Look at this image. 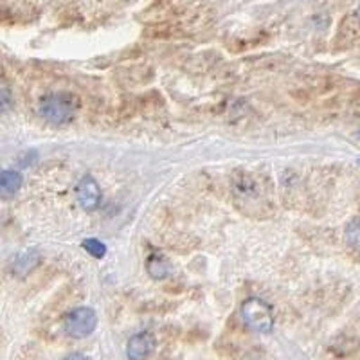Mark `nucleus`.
Masks as SVG:
<instances>
[{
    "instance_id": "f257e3e1",
    "label": "nucleus",
    "mask_w": 360,
    "mask_h": 360,
    "mask_svg": "<svg viewBox=\"0 0 360 360\" xmlns=\"http://www.w3.org/2000/svg\"><path fill=\"white\" fill-rule=\"evenodd\" d=\"M79 101L70 92H53L40 99L38 112L51 124H67L78 114Z\"/></svg>"
},
{
    "instance_id": "f03ea898",
    "label": "nucleus",
    "mask_w": 360,
    "mask_h": 360,
    "mask_svg": "<svg viewBox=\"0 0 360 360\" xmlns=\"http://www.w3.org/2000/svg\"><path fill=\"white\" fill-rule=\"evenodd\" d=\"M240 315L243 324L254 333H270L274 328L272 308L259 297L245 299L240 308Z\"/></svg>"
},
{
    "instance_id": "7ed1b4c3",
    "label": "nucleus",
    "mask_w": 360,
    "mask_h": 360,
    "mask_svg": "<svg viewBox=\"0 0 360 360\" xmlns=\"http://www.w3.org/2000/svg\"><path fill=\"white\" fill-rule=\"evenodd\" d=\"M98 326V315L92 308H74L65 317V333L72 339H85L92 335Z\"/></svg>"
},
{
    "instance_id": "20e7f679",
    "label": "nucleus",
    "mask_w": 360,
    "mask_h": 360,
    "mask_svg": "<svg viewBox=\"0 0 360 360\" xmlns=\"http://www.w3.org/2000/svg\"><path fill=\"white\" fill-rule=\"evenodd\" d=\"M76 197H78L79 205H82L85 211H96V209L101 205V200H103V193L98 184V180L90 175L83 176V179L78 182Z\"/></svg>"
},
{
    "instance_id": "39448f33",
    "label": "nucleus",
    "mask_w": 360,
    "mask_h": 360,
    "mask_svg": "<svg viewBox=\"0 0 360 360\" xmlns=\"http://www.w3.org/2000/svg\"><path fill=\"white\" fill-rule=\"evenodd\" d=\"M155 349V337L150 332L135 333L127 344L128 360H146Z\"/></svg>"
},
{
    "instance_id": "423d86ee",
    "label": "nucleus",
    "mask_w": 360,
    "mask_h": 360,
    "mask_svg": "<svg viewBox=\"0 0 360 360\" xmlns=\"http://www.w3.org/2000/svg\"><path fill=\"white\" fill-rule=\"evenodd\" d=\"M22 188V175L13 169H4L0 172V198L8 200L13 198Z\"/></svg>"
},
{
    "instance_id": "0eeeda50",
    "label": "nucleus",
    "mask_w": 360,
    "mask_h": 360,
    "mask_svg": "<svg viewBox=\"0 0 360 360\" xmlns=\"http://www.w3.org/2000/svg\"><path fill=\"white\" fill-rule=\"evenodd\" d=\"M146 270L153 279H166L169 274V263L162 254H150V258L146 259Z\"/></svg>"
},
{
    "instance_id": "6e6552de",
    "label": "nucleus",
    "mask_w": 360,
    "mask_h": 360,
    "mask_svg": "<svg viewBox=\"0 0 360 360\" xmlns=\"http://www.w3.org/2000/svg\"><path fill=\"white\" fill-rule=\"evenodd\" d=\"M38 262H40L38 254H34V252L20 254V256H17L15 263H13V272H15L17 276L29 274V272H31V270L38 265Z\"/></svg>"
},
{
    "instance_id": "1a4fd4ad",
    "label": "nucleus",
    "mask_w": 360,
    "mask_h": 360,
    "mask_svg": "<svg viewBox=\"0 0 360 360\" xmlns=\"http://www.w3.org/2000/svg\"><path fill=\"white\" fill-rule=\"evenodd\" d=\"M346 243L353 250L360 252V218H355L346 227Z\"/></svg>"
},
{
    "instance_id": "9d476101",
    "label": "nucleus",
    "mask_w": 360,
    "mask_h": 360,
    "mask_svg": "<svg viewBox=\"0 0 360 360\" xmlns=\"http://www.w3.org/2000/svg\"><path fill=\"white\" fill-rule=\"evenodd\" d=\"M82 245L92 258L101 259L105 258V254H107V245H105L101 240H98V238H86V240H83Z\"/></svg>"
},
{
    "instance_id": "9b49d317",
    "label": "nucleus",
    "mask_w": 360,
    "mask_h": 360,
    "mask_svg": "<svg viewBox=\"0 0 360 360\" xmlns=\"http://www.w3.org/2000/svg\"><path fill=\"white\" fill-rule=\"evenodd\" d=\"M63 360H90V359L86 355H83V353H70V355H67Z\"/></svg>"
},
{
    "instance_id": "f8f14e48",
    "label": "nucleus",
    "mask_w": 360,
    "mask_h": 360,
    "mask_svg": "<svg viewBox=\"0 0 360 360\" xmlns=\"http://www.w3.org/2000/svg\"><path fill=\"white\" fill-rule=\"evenodd\" d=\"M359 135H360V131H359Z\"/></svg>"
}]
</instances>
